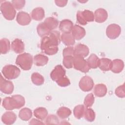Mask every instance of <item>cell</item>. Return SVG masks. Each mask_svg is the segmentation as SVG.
Returning a JSON list of instances; mask_svg holds the SVG:
<instances>
[{
    "instance_id": "6da1fadb",
    "label": "cell",
    "mask_w": 125,
    "mask_h": 125,
    "mask_svg": "<svg viewBox=\"0 0 125 125\" xmlns=\"http://www.w3.org/2000/svg\"><path fill=\"white\" fill-rule=\"evenodd\" d=\"M25 104V99L20 95H14L11 97H7L3 99L2 103V106L6 110H11L19 109Z\"/></svg>"
},
{
    "instance_id": "7a4b0ae2",
    "label": "cell",
    "mask_w": 125,
    "mask_h": 125,
    "mask_svg": "<svg viewBox=\"0 0 125 125\" xmlns=\"http://www.w3.org/2000/svg\"><path fill=\"white\" fill-rule=\"evenodd\" d=\"M58 46L48 36L42 37L41 41V49L48 55H53L56 54L59 50Z\"/></svg>"
},
{
    "instance_id": "3957f363",
    "label": "cell",
    "mask_w": 125,
    "mask_h": 125,
    "mask_svg": "<svg viewBox=\"0 0 125 125\" xmlns=\"http://www.w3.org/2000/svg\"><path fill=\"white\" fill-rule=\"evenodd\" d=\"M33 61V57L30 54L23 53L17 56L16 63L23 70H28L32 67Z\"/></svg>"
},
{
    "instance_id": "277c9868",
    "label": "cell",
    "mask_w": 125,
    "mask_h": 125,
    "mask_svg": "<svg viewBox=\"0 0 125 125\" xmlns=\"http://www.w3.org/2000/svg\"><path fill=\"white\" fill-rule=\"evenodd\" d=\"M0 11L5 19L8 21L13 20L16 16V12L12 3L5 1L0 4Z\"/></svg>"
},
{
    "instance_id": "5b68a950",
    "label": "cell",
    "mask_w": 125,
    "mask_h": 125,
    "mask_svg": "<svg viewBox=\"0 0 125 125\" xmlns=\"http://www.w3.org/2000/svg\"><path fill=\"white\" fill-rule=\"evenodd\" d=\"M77 21L79 24L85 25L87 22L93 21L94 20V15L92 11L85 10L83 11H78L76 15Z\"/></svg>"
},
{
    "instance_id": "8992f818",
    "label": "cell",
    "mask_w": 125,
    "mask_h": 125,
    "mask_svg": "<svg viewBox=\"0 0 125 125\" xmlns=\"http://www.w3.org/2000/svg\"><path fill=\"white\" fill-rule=\"evenodd\" d=\"M1 72L5 78L8 80H12L16 79L19 76L21 71L15 65L8 64L3 67Z\"/></svg>"
},
{
    "instance_id": "52a82bcc",
    "label": "cell",
    "mask_w": 125,
    "mask_h": 125,
    "mask_svg": "<svg viewBox=\"0 0 125 125\" xmlns=\"http://www.w3.org/2000/svg\"><path fill=\"white\" fill-rule=\"evenodd\" d=\"M73 67L76 70L83 73L88 72L90 69L87 61L84 58L79 55L73 57Z\"/></svg>"
},
{
    "instance_id": "ba28073f",
    "label": "cell",
    "mask_w": 125,
    "mask_h": 125,
    "mask_svg": "<svg viewBox=\"0 0 125 125\" xmlns=\"http://www.w3.org/2000/svg\"><path fill=\"white\" fill-rule=\"evenodd\" d=\"M93 79L88 76H84L80 80L79 83L80 89L85 92H88L92 89L94 86Z\"/></svg>"
},
{
    "instance_id": "9c48e42d",
    "label": "cell",
    "mask_w": 125,
    "mask_h": 125,
    "mask_svg": "<svg viewBox=\"0 0 125 125\" xmlns=\"http://www.w3.org/2000/svg\"><path fill=\"white\" fill-rule=\"evenodd\" d=\"M121 32L120 26L117 24L109 25L106 29V34L108 38L114 40L118 38Z\"/></svg>"
},
{
    "instance_id": "30bf717a",
    "label": "cell",
    "mask_w": 125,
    "mask_h": 125,
    "mask_svg": "<svg viewBox=\"0 0 125 125\" xmlns=\"http://www.w3.org/2000/svg\"><path fill=\"white\" fill-rule=\"evenodd\" d=\"M14 84L12 82L4 79L2 75L0 80V90L4 94H10L14 90Z\"/></svg>"
},
{
    "instance_id": "8fae6325",
    "label": "cell",
    "mask_w": 125,
    "mask_h": 125,
    "mask_svg": "<svg viewBox=\"0 0 125 125\" xmlns=\"http://www.w3.org/2000/svg\"><path fill=\"white\" fill-rule=\"evenodd\" d=\"M65 70L61 65H56L50 73V78L54 81H57L65 76Z\"/></svg>"
},
{
    "instance_id": "7c38bea8",
    "label": "cell",
    "mask_w": 125,
    "mask_h": 125,
    "mask_svg": "<svg viewBox=\"0 0 125 125\" xmlns=\"http://www.w3.org/2000/svg\"><path fill=\"white\" fill-rule=\"evenodd\" d=\"M17 22L21 25H26L30 23L31 21V18L29 14L25 12H19L16 17Z\"/></svg>"
},
{
    "instance_id": "4fadbf2b",
    "label": "cell",
    "mask_w": 125,
    "mask_h": 125,
    "mask_svg": "<svg viewBox=\"0 0 125 125\" xmlns=\"http://www.w3.org/2000/svg\"><path fill=\"white\" fill-rule=\"evenodd\" d=\"M94 20L98 23L104 22L108 17L107 11L103 8H99L94 12Z\"/></svg>"
},
{
    "instance_id": "5bb4252c",
    "label": "cell",
    "mask_w": 125,
    "mask_h": 125,
    "mask_svg": "<svg viewBox=\"0 0 125 125\" xmlns=\"http://www.w3.org/2000/svg\"><path fill=\"white\" fill-rule=\"evenodd\" d=\"M89 48L86 45L79 43L76 45L74 48V56L79 55L84 58L87 56L89 54Z\"/></svg>"
},
{
    "instance_id": "9a60e30c",
    "label": "cell",
    "mask_w": 125,
    "mask_h": 125,
    "mask_svg": "<svg viewBox=\"0 0 125 125\" xmlns=\"http://www.w3.org/2000/svg\"><path fill=\"white\" fill-rule=\"evenodd\" d=\"M17 119L16 114L12 111L5 112L1 117L2 122L6 125H12L15 123Z\"/></svg>"
},
{
    "instance_id": "2e32d148",
    "label": "cell",
    "mask_w": 125,
    "mask_h": 125,
    "mask_svg": "<svg viewBox=\"0 0 125 125\" xmlns=\"http://www.w3.org/2000/svg\"><path fill=\"white\" fill-rule=\"evenodd\" d=\"M72 35L75 40H80L85 35V29L79 25H75L72 29Z\"/></svg>"
},
{
    "instance_id": "e0dca14e",
    "label": "cell",
    "mask_w": 125,
    "mask_h": 125,
    "mask_svg": "<svg viewBox=\"0 0 125 125\" xmlns=\"http://www.w3.org/2000/svg\"><path fill=\"white\" fill-rule=\"evenodd\" d=\"M73 27V22L69 20L65 19L60 21L59 24L60 30L63 33H70Z\"/></svg>"
},
{
    "instance_id": "ac0fdd59",
    "label": "cell",
    "mask_w": 125,
    "mask_h": 125,
    "mask_svg": "<svg viewBox=\"0 0 125 125\" xmlns=\"http://www.w3.org/2000/svg\"><path fill=\"white\" fill-rule=\"evenodd\" d=\"M11 48L14 52L20 54L24 51V44L21 40L16 39L12 42Z\"/></svg>"
},
{
    "instance_id": "d6986e66",
    "label": "cell",
    "mask_w": 125,
    "mask_h": 125,
    "mask_svg": "<svg viewBox=\"0 0 125 125\" xmlns=\"http://www.w3.org/2000/svg\"><path fill=\"white\" fill-rule=\"evenodd\" d=\"M124 67V62L120 59H115L112 61V67L111 70L115 73H119L122 72Z\"/></svg>"
},
{
    "instance_id": "ffe728a7",
    "label": "cell",
    "mask_w": 125,
    "mask_h": 125,
    "mask_svg": "<svg viewBox=\"0 0 125 125\" xmlns=\"http://www.w3.org/2000/svg\"><path fill=\"white\" fill-rule=\"evenodd\" d=\"M61 39L63 43L67 46L73 45L75 42V39L71 33H62Z\"/></svg>"
},
{
    "instance_id": "44dd1931",
    "label": "cell",
    "mask_w": 125,
    "mask_h": 125,
    "mask_svg": "<svg viewBox=\"0 0 125 125\" xmlns=\"http://www.w3.org/2000/svg\"><path fill=\"white\" fill-rule=\"evenodd\" d=\"M94 93L95 96L98 97L104 96L107 93V88L103 83L97 84L94 88Z\"/></svg>"
},
{
    "instance_id": "7402d4cb",
    "label": "cell",
    "mask_w": 125,
    "mask_h": 125,
    "mask_svg": "<svg viewBox=\"0 0 125 125\" xmlns=\"http://www.w3.org/2000/svg\"><path fill=\"white\" fill-rule=\"evenodd\" d=\"M45 16L44 10L42 7H37L34 9L31 12L32 18L35 21L42 20Z\"/></svg>"
},
{
    "instance_id": "603a6c76",
    "label": "cell",
    "mask_w": 125,
    "mask_h": 125,
    "mask_svg": "<svg viewBox=\"0 0 125 125\" xmlns=\"http://www.w3.org/2000/svg\"><path fill=\"white\" fill-rule=\"evenodd\" d=\"M98 67L103 71H108L111 70L112 61L108 58H103L100 59V63Z\"/></svg>"
},
{
    "instance_id": "cb8c5ba5",
    "label": "cell",
    "mask_w": 125,
    "mask_h": 125,
    "mask_svg": "<svg viewBox=\"0 0 125 125\" xmlns=\"http://www.w3.org/2000/svg\"><path fill=\"white\" fill-rule=\"evenodd\" d=\"M43 23L48 29L50 31H52L58 27L59 21L57 19L54 17H48L44 20Z\"/></svg>"
},
{
    "instance_id": "d4e9b609",
    "label": "cell",
    "mask_w": 125,
    "mask_h": 125,
    "mask_svg": "<svg viewBox=\"0 0 125 125\" xmlns=\"http://www.w3.org/2000/svg\"><path fill=\"white\" fill-rule=\"evenodd\" d=\"M87 62L90 68H96L99 65L100 59L95 54H91L87 59Z\"/></svg>"
},
{
    "instance_id": "484cf974",
    "label": "cell",
    "mask_w": 125,
    "mask_h": 125,
    "mask_svg": "<svg viewBox=\"0 0 125 125\" xmlns=\"http://www.w3.org/2000/svg\"><path fill=\"white\" fill-rule=\"evenodd\" d=\"M48 61V57L42 54H37L34 57V62L37 66H43L47 64Z\"/></svg>"
},
{
    "instance_id": "4316f807",
    "label": "cell",
    "mask_w": 125,
    "mask_h": 125,
    "mask_svg": "<svg viewBox=\"0 0 125 125\" xmlns=\"http://www.w3.org/2000/svg\"><path fill=\"white\" fill-rule=\"evenodd\" d=\"M34 115L38 119L43 120L48 115V111L47 109L43 107H40L36 108L34 110Z\"/></svg>"
},
{
    "instance_id": "83f0119b",
    "label": "cell",
    "mask_w": 125,
    "mask_h": 125,
    "mask_svg": "<svg viewBox=\"0 0 125 125\" xmlns=\"http://www.w3.org/2000/svg\"><path fill=\"white\" fill-rule=\"evenodd\" d=\"M19 118L23 121H28L32 116V111L27 107L22 108L19 112Z\"/></svg>"
},
{
    "instance_id": "f1b7e54d",
    "label": "cell",
    "mask_w": 125,
    "mask_h": 125,
    "mask_svg": "<svg viewBox=\"0 0 125 125\" xmlns=\"http://www.w3.org/2000/svg\"><path fill=\"white\" fill-rule=\"evenodd\" d=\"M37 30L38 35L42 38L48 36L51 32L43 22H41L38 25Z\"/></svg>"
},
{
    "instance_id": "f546056e",
    "label": "cell",
    "mask_w": 125,
    "mask_h": 125,
    "mask_svg": "<svg viewBox=\"0 0 125 125\" xmlns=\"http://www.w3.org/2000/svg\"><path fill=\"white\" fill-rule=\"evenodd\" d=\"M10 49V43L6 38H3L0 41V51L1 54H5L8 53Z\"/></svg>"
},
{
    "instance_id": "4dcf8cb0",
    "label": "cell",
    "mask_w": 125,
    "mask_h": 125,
    "mask_svg": "<svg viewBox=\"0 0 125 125\" xmlns=\"http://www.w3.org/2000/svg\"><path fill=\"white\" fill-rule=\"evenodd\" d=\"M57 114L61 119H64L68 118L71 114V111L68 107L62 106L58 109Z\"/></svg>"
},
{
    "instance_id": "1f68e13d",
    "label": "cell",
    "mask_w": 125,
    "mask_h": 125,
    "mask_svg": "<svg viewBox=\"0 0 125 125\" xmlns=\"http://www.w3.org/2000/svg\"><path fill=\"white\" fill-rule=\"evenodd\" d=\"M31 80L33 83L37 85H41L44 83L43 77L37 72L33 73L31 75Z\"/></svg>"
},
{
    "instance_id": "d6a6232c",
    "label": "cell",
    "mask_w": 125,
    "mask_h": 125,
    "mask_svg": "<svg viewBox=\"0 0 125 125\" xmlns=\"http://www.w3.org/2000/svg\"><path fill=\"white\" fill-rule=\"evenodd\" d=\"M84 110V106L83 104H79L76 106L73 110L75 117L78 119L82 118L83 116Z\"/></svg>"
},
{
    "instance_id": "836d02e7",
    "label": "cell",
    "mask_w": 125,
    "mask_h": 125,
    "mask_svg": "<svg viewBox=\"0 0 125 125\" xmlns=\"http://www.w3.org/2000/svg\"><path fill=\"white\" fill-rule=\"evenodd\" d=\"M84 119L88 122H92L94 121L95 119V113L92 108H88V107L84 110L83 114Z\"/></svg>"
},
{
    "instance_id": "e575fe53",
    "label": "cell",
    "mask_w": 125,
    "mask_h": 125,
    "mask_svg": "<svg viewBox=\"0 0 125 125\" xmlns=\"http://www.w3.org/2000/svg\"><path fill=\"white\" fill-rule=\"evenodd\" d=\"M49 38L57 45H58L61 42L60 33L57 30H53L50 32L48 35Z\"/></svg>"
},
{
    "instance_id": "d590c367",
    "label": "cell",
    "mask_w": 125,
    "mask_h": 125,
    "mask_svg": "<svg viewBox=\"0 0 125 125\" xmlns=\"http://www.w3.org/2000/svg\"><path fill=\"white\" fill-rule=\"evenodd\" d=\"M73 56H66L63 57V64L65 67L69 69L73 67Z\"/></svg>"
},
{
    "instance_id": "8d00e7d4",
    "label": "cell",
    "mask_w": 125,
    "mask_h": 125,
    "mask_svg": "<svg viewBox=\"0 0 125 125\" xmlns=\"http://www.w3.org/2000/svg\"><path fill=\"white\" fill-rule=\"evenodd\" d=\"M95 98L93 94L91 93L87 95L84 100V104L86 107H91L94 103Z\"/></svg>"
},
{
    "instance_id": "74e56055",
    "label": "cell",
    "mask_w": 125,
    "mask_h": 125,
    "mask_svg": "<svg viewBox=\"0 0 125 125\" xmlns=\"http://www.w3.org/2000/svg\"><path fill=\"white\" fill-rule=\"evenodd\" d=\"M45 123L47 125H58L59 124V120L55 115H49L45 120Z\"/></svg>"
},
{
    "instance_id": "f35d334b",
    "label": "cell",
    "mask_w": 125,
    "mask_h": 125,
    "mask_svg": "<svg viewBox=\"0 0 125 125\" xmlns=\"http://www.w3.org/2000/svg\"><path fill=\"white\" fill-rule=\"evenodd\" d=\"M12 3L14 8L19 10L21 9L24 6L25 1L24 0H13L12 1Z\"/></svg>"
},
{
    "instance_id": "ab89813d",
    "label": "cell",
    "mask_w": 125,
    "mask_h": 125,
    "mask_svg": "<svg viewBox=\"0 0 125 125\" xmlns=\"http://www.w3.org/2000/svg\"><path fill=\"white\" fill-rule=\"evenodd\" d=\"M115 94L119 98H124L125 97V84L117 87L115 91Z\"/></svg>"
},
{
    "instance_id": "60d3db41",
    "label": "cell",
    "mask_w": 125,
    "mask_h": 125,
    "mask_svg": "<svg viewBox=\"0 0 125 125\" xmlns=\"http://www.w3.org/2000/svg\"><path fill=\"white\" fill-rule=\"evenodd\" d=\"M56 82L59 86L62 87L67 86L70 84V82L66 76L64 77L62 79L56 81Z\"/></svg>"
},
{
    "instance_id": "b9f144b4",
    "label": "cell",
    "mask_w": 125,
    "mask_h": 125,
    "mask_svg": "<svg viewBox=\"0 0 125 125\" xmlns=\"http://www.w3.org/2000/svg\"><path fill=\"white\" fill-rule=\"evenodd\" d=\"M74 49L73 47H67L65 48L63 50L62 55L63 56H74Z\"/></svg>"
},
{
    "instance_id": "7bdbcfd3",
    "label": "cell",
    "mask_w": 125,
    "mask_h": 125,
    "mask_svg": "<svg viewBox=\"0 0 125 125\" xmlns=\"http://www.w3.org/2000/svg\"><path fill=\"white\" fill-rule=\"evenodd\" d=\"M56 4L59 7H63L65 6L67 3L66 0H55Z\"/></svg>"
},
{
    "instance_id": "ee69618b",
    "label": "cell",
    "mask_w": 125,
    "mask_h": 125,
    "mask_svg": "<svg viewBox=\"0 0 125 125\" xmlns=\"http://www.w3.org/2000/svg\"><path fill=\"white\" fill-rule=\"evenodd\" d=\"M29 124L30 125H42V124H44L42 122H41L40 121L37 120V119H32L30 123H29Z\"/></svg>"
}]
</instances>
